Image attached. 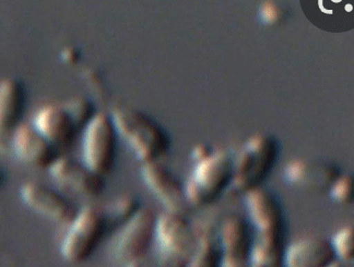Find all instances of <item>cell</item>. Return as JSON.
I'll use <instances>...</instances> for the list:
<instances>
[{
    "label": "cell",
    "instance_id": "9a60e30c",
    "mask_svg": "<svg viewBox=\"0 0 354 267\" xmlns=\"http://www.w3.org/2000/svg\"><path fill=\"white\" fill-rule=\"evenodd\" d=\"M336 261L328 239L305 237L287 244L283 267H330Z\"/></svg>",
    "mask_w": 354,
    "mask_h": 267
},
{
    "label": "cell",
    "instance_id": "603a6c76",
    "mask_svg": "<svg viewBox=\"0 0 354 267\" xmlns=\"http://www.w3.org/2000/svg\"><path fill=\"white\" fill-rule=\"evenodd\" d=\"M67 110L77 129L86 127L94 117V106L91 101L86 99H75L63 105Z\"/></svg>",
    "mask_w": 354,
    "mask_h": 267
},
{
    "label": "cell",
    "instance_id": "ba28073f",
    "mask_svg": "<svg viewBox=\"0 0 354 267\" xmlns=\"http://www.w3.org/2000/svg\"><path fill=\"white\" fill-rule=\"evenodd\" d=\"M221 251V267H250L254 230L241 215L227 216L216 233Z\"/></svg>",
    "mask_w": 354,
    "mask_h": 267
},
{
    "label": "cell",
    "instance_id": "7a4b0ae2",
    "mask_svg": "<svg viewBox=\"0 0 354 267\" xmlns=\"http://www.w3.org/2000/svg\"><path fill=\"white\" fill-rule=\"evenodd\" d=\"M279 155L280 144L274 137L269 135L252 137L234 159L231 188L243 195L261 188L274 170Z\"/></svg>",
    "mask_w": 354,
    "mask_h": 267
},
{
    "label": "cell",
    "instance_id": "8992f818",
    "mask_svg": "<svg viewBox=\"0 0 354 267\" xmlns=\"http://www.w3.org/2000/svg\"><path fill=\"white\" fill-rule=\"evenodd\" d=\"M118 132L112 118L105 114L97 115L86 126L82 143V163L94 172L106 176L116 161Z\"/></svg>",
    "mask_w": 354,
    "mask_h": 267
},
{
    "label": "cell",
    "instance_id": "277c9868",
    "mask_svg": "<svg viewBox=\"0 0 354 267\" xmlns=\"http://www.w3.org/2000/svg\"><path fill=\"white\" fill-rule=\"evenodd\" d=\"M107 231L109 226L102 210L93 206L79 210L67 225L59 246L60 255L69 264H84L99 249Z\"/></svg>",
    "mask_w": 354,
    "mask_h": 267
},
{
    "label": "cell",
    "instance_id": "ac0fdd59",
    "mask_svg": "<svg viewBox=\"0 0 354 267\" xmlns=\"http://www.w3.org/2000/svg\"><path fill=\"white\" fill-rule=\"evenodd\" d=\"M287 233H254L250 267H283Z\"/></svg>",
    "mask_w": 354,
    "mask_h": 267
},
{
    "label": "cell",
    "instance_id": "2e32d148",
    "mask_svg": "<svg viewBox=\"0 0 354 267\" xmlns=\"http://www.w3.org/2000/svg\"><path fill=\"white\" fill-rule=\"evenodd\" d=\"M34 129L56 148L69 146L77 133V127L63 106L44 107L37 112Z\"/></svg>",
    "mask_w": 354,
    "mask_h": 267
},
{
    "label": "cell",
    "instance_id": "9c48e42d",
    "mask_svg": "<svg viewBox=\"0 0 354 267\" xmlns=\"http://www.w3.org/2000/svg\"><path fill=\"white\" fill-rule=\"evenodd\" d=\"M342 174L337 164L324 159H293L283 169L284 181L289 186L312 193L328 192L331 184Z\"/></svg>",
    "mask_w": 354,
    "mask_h": 267
},
{
    "label": "cell",
    "instance_id": "30bf717a",
    "mask_svg": "<svg viewBox=\"0 0 354 267\" xmlns=\"http://www.w3.org/2000/svg\"><path fill=\"white\" fill-rule=\"evenodd\" d=\"M141 178L149 191L165 206V212L186 214L189 205L185 197V184L161 161L144 164Z\"/></svg>",
    "mask_w": 354,
    "mask_h": 267
},
{
    "label": "cell",
    "instance_id": "52a82bcc",
    "mask_svg": "<svg viewBox=\"0 0 354 267\" xmlns=\"http://www.w3.org/2000/svg\"><path fill=\"white\" fill-rule=\"evenodd\" d=\"M156 221L153 212L142 208L120 227L115 239L114 257L122 266L148 257L154 242Z\"/></svg>",
    "mask_w": 354,
    "mask_h": 267
},
{
    "label": "cell",
    "instance_id": "4fadbf2b",
    "mask_svg": "<svg viewBox=\"0 0 354 267\" xmlns=\"http://www.w3.org/2000/svg\"><path fill=\"white\" fill-rule=\"evenodd\" d=\"M245 208L254 233H287V219L278 195L263 187L244 195Z\"/></svg>",
    "mask_w": 354,
    "mask_h": 267
},
{
    "label": "cell",
    "instance_id": "7402d4cb",
    "mask_svg": "<svg viewBox=\"0 0 354 267\" xmlns=\"http://www.w3.org/2000/svg\"><path fill=\"white\" fill-rule=\"evenodd\" d=\"M331 201L340 206H349L354 200V181L351 175L342 174L329 188Z\"/></svg>",
    "mask_w": 354,
    "mask_h": 267
},
{
    "label": "cell",
    "instance_id": "6da1fadb",
    "mask_svg": "<svg viewBox=\"0 0 354 267\" xmlns=\"http://www.w3.org/2000/svg\"><path fill=\"white\" fill-rule=\"evenodd\" d=\"M111 118L118 135L142 165L160 161L169 153V133L148 115L131 107L118 106L113 109Z\"/></svg>",
    "mask_w": 354,
    "mask_h": 267
},
{
    "label": "cell",
    "instance_id": "4316f807",
    "mask_svg": "<svg viewBox=\"0 0 354 267\" xmlns=\"http://www.w3.org/2000/svg\"><path fill=\"white\" fill-rule=\"evenodd\" d=\"M62 58L65 63H69V65L76 63L80 58V52L76 48H66L62 54Z\"/></svg>",
    "mask_w": 354,
    "mask_h": 267
},
{
    "label": "cell",
    "instance_id": "484cf974",
    "mask_svg": "<svg viewBox=\"0 0 354 267\" xmlns=\"http://www.w3.org/2000/svg\"><path fill=\"white\" fill-rule=\"evenodd\" d=\"M212 153H214V150L210 146H206V144H198L194 148L193 152H192V159L195 163H198V161L207 159Z\"/></svg>",
    "mask_w": 354,
    "mask_h": 267
},
{
    "label": "cell",
    "instance_id": "d6986e66",
    "mask_svg": "<svg viewBox=\"0 0 354 267\" xmlns=\"http://www.w3.org/2000/svg\"><path fill=\"white\" fill-rule=\"evenodd\" d=\"M197 234L198 244L185 267H221V251L216 231H197Z\"/></svg>",
    "mask_w": 354,
    "mask_h": 267
},
{
    "label": "cell",
    "instance_id": "44dd1931",
    "mask_svg": "<svg viewBox=\"0 0 354 267\" xmlns=\"http://www.w3.org/2000/svg\"><path fill=\"white\" fill-rule=\"evenodd\" d=\"M329 241L338 261L346 264L353 262L354 231L352 226H346L339 229Z\"/></svg>",
    "mask_w": 354,
    "mask_h": 267
},
{
    "label": "cell",
    "instance_id": "7c38bea8",
    "mask_svg": "<svg viewBox=\"0 0 354 267\" xmlns=\"http://www.w3.org/2000/svg\"><path fill=\"white\" fill-rule=\"evenodd\" d=\"M50 176L65 192L84 199H97L104 192V177L94 172L82 161L63 157L53 164Z\"/></svg>",
    "mask_w": 354,
    "mask_h": 267
},
{
    "label": "cell",
    "instance_id": "e0dca14e",
    "mask_svg": "<svg viewBox=\"0 0 354 267\" xmlns=\"http://www.w3.org/2000/svg\"><path fill=\"white\" fill-rule=\"evenodd\" d=\"M26 92L20 82L8 79L0 83V148L7 146L13 129L24 114Z\"/></svg>",
    "mask_w": 354,
    "mask_h": 267
},
{
    "label": "cell",
    "instance_id": "3957f363",
    "mask_svg": "<svg viewBox=\"0 0 354 267\" xmlns=\"http://www.w3.org/2000/svg\"><path fill=\"white\" fill-rule=\"evenodd\" d=\"M234 157L218 150L207 159L195 163L185 184V197L189 206L205 208L214 204L225 190L232 186Z\"/></svg>",
    "mask_w": 354,
    "mask_h": 267
},
{
    "label": "cell",
    "instance_id": "cb8c5ba5",
    "mask_svg": "<svg viewBox=\"0 0 354 267\" xmlns=\"http://www.w3.org/2000/svg\"><path fill=\"white\" fill-rule=\"evenodd\" d=\"M288 18L287 9L274 1L263 3L259 8V19L265 26H274L286 22Z\"/></svg>",
    "mask_w": 354,
    "mask_h": 267
},
{
    "label": "cell",
    "instance_id": "d4e9b609",
    "mask_svg": "<svg viewBox=\"0 0 354 267\" xmlns=\"http://www.w3.org/2000/svg\"><path fill=\"white\" fill-rule=\"evenodd\" d=\"M124 267H173L171 265L165 263V261H162L161 259H149V255L145 259L137 261V262L131 263V264L126 265Z\"/></svg>",
    "mask_w": 354,
    "mask_h": 267
},
{
    "label": "cell",
    "instance_id": "5bb4252c",
    "mask_svg": "<svg viewBox=\"0 0 354 267\" xmlns=\"http://www.w3.org/2000/svg\"><path fill=\"white\" fill-rule=\"evenodd\" d=\"M15 153L24 163L39 168H48L59 159V150L34 128L21 127L12 137Z\"/></svg>",
    "mask_w": 354,
    "mask_h": 267
},
{
    "label": "cell",
    "instance_id": "5b68a950",
    "mask_svg": "<svg viewBox=\"0 0 354 267\" xmlns=\"http://www.w3.org/2000/svg\"><path fill=\"white\" fill-rule=\"evenodd\" d=\"M154 241L159 259L173 267H185L198 244V234L185 214L165 212L156 217Z\"/></svg>",
    "mask_w": 354,
    "mask_h": 267
},
{
    "label": "cell",
    "instance_id": "8fae6325",
    "mask_svg": "<svg viewBox=\"0 0 354 267\" xmlns=\"http://www.w3.org/2000/svg\"><path fill=\"white\" fill-rule=\"evenodd\" d=\"M20 195L28 208L53 223L67 226L79 212L65 195L41 182H26Z\"/></svg>",
    "mask_w": 354,
    "mask_h": 267
},
{
    "label": "cell",
    "instance_id": "ffe728a7",
    "mask_svg": "<svg viewBox=\"0 0 354 267\" xmlns=\"http://www.w3.org/2000/svg\"><path fill=\"white\" fill-rule=\"evenodd\" d=\"M141 208L140 201L137 197L125 195L116 197L102 212L109 226V230H111L125 225Z\"/></svg>",
    "mask_w": 354,
    "mask_h": 267
}]
</instances>
